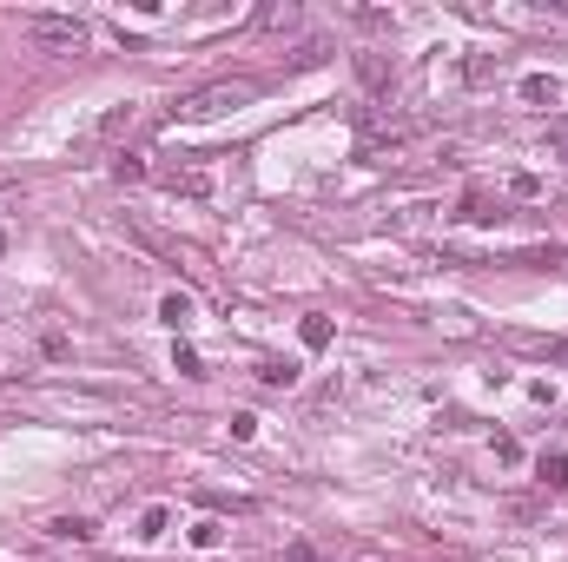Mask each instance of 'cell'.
Wrapping results in <instances>:
<instances>
[{"mask_svg": "<svg viewBox=\"0 0 568 562\" xmlns=\"http://www.w3.org/2000/svg\"><path fill=\"white\" fill-rule=\"evenodd\" d=\"M535 476H542V490H568V450H542Z\"/></svg>", "mask_w": 568, "mask_h": 562, "instance_id": "9c48e42d", "label": "cell"}, {"mask_svg": "<svg viewBox=\"0 0 568 562\" xmlns=\"http://www.w3.org/2000/svg\"><path fill=\"white\" fill-rule=\"evenodd\" d=\"M489 73H496L489 60H463V80H469V87H482V80H489Z\"/></svg>", "mask_w": 568, "mask_h": 562, "instance_id": "d6986e66", "label": "cell"}, {"mask_svg": "<svg viewBox=\"0 0 568 562\" xmlns=\"http://www.w3.org/2000/svg\"><path fill=\"white\" fill-rule=\"evenodd\" d=\"M258 384L291 390V384H298V364H291V357H265V364H258Z\"/></svg>", "mask_w": 568, "mask_h": 562, "instance_id": "7c38bea8", "label": "cell"}, {"mask_svg": "<svg viewBox=\"0 0 568 562\" xmlns=\"http://www.w3.org/2000/svg\"><path fill=\"white\" fill-rule=\"evenodd\" d=\"M47 536H53V543H93V523H87V516H53Z\"/></svg>", "mask_w": 568, "mask_h": 562, "instance_id": "30bf717a", "label": "cell"}, {"mask_svg": "<svg viewBox=\"0 0 568 562\" xmlns=\"http://www.w3.org/2000/svg\"><path fill=\"white\" fill-rule=\"evenodd\" d=\"M185 543H192V549H218V543H225V523H218V516H198V523L185 529Z\"/></svg>", "mask_w": 568, "mask_h": 562, "instance_id": "4fadbf2b", "label": "cell"}, {"mask_svg": "<svg viewBox=\"0 0 568 562\" xmlns=\"http://www.w3.org/2000/svg\"><path fill=\"white\" fill-rule=\"evenodd\" d=\"M304 14H298V0H265L258 14H251V27H258V34H291Z\"/></svg>", "mask_w": 568, "mask_h": 562, "instance_id": "8992f818", "label": "cell"}, {"mask_svg": "<svg viewBox=\"0 0 568 562\" xmlns=\"http://www.w3.org/2000/svg\"><path fill=\"white\" fill-rule=\"evenodd\" d=\"M165 192H173V199H212V192H218V173H212L205 159H185V165L165 173Z\"/></svg>", "mask_w": 568, "mask_h": 562, "instance_id": "277c9868", "label": "cell"}, {"mask_svg": "<svg viewBox=\"0 0 568 562\" xmlns=\"http://www.w3.org/2000/svg\"><path fill=\"white\" fill-rule=\"evenodd\" d=\"M20 34L34 40V47H47V53H87L93 27H87V20H73V14H26V20H20Z\"/></svg>", "mask_w": 568, "mask_h": 562, "instance_id": "3957f363", "label": "cell"}, {"mask_svg": "<svg viewBox=\"0 0 568 562\" xmlns=\"http://www.w3.org/2000/svg\"><path fill=\"white\" fill-rule=\"evenodd\" d=\"M173 364H179L185 377H205V371H198V351H192V345H179V351H173Z\"/></svg>", "mask_w": 568, "mask_h": 562, "instance_id": "e0dca14e", "label": "cell"}, {"mask_svg": "<svg viewBox=\"0 0 568 562\" xmlns=\"http://www.w3.org/2000/svg\"><path fill=\"white\" fill-rule=\"evenodd\" d=\"M126 232H132L139 245H146V251H159V259H179V245H173V239H165V232H159V225H146V218H139V212H126Z\"/></svg>", "mask_w": 568, "mask_h": 562, "instance_id": "52a82bcc", "label": "cell"}, {"mask_svg": "<svg viewBox=\"0 0 568 562\" xmlns=\"http://www.w3.org/2000/svg\"><path fill=\"white\" fill-rule=\"evenodd\" d=\"M165 523H173L165 510H146V516H139V543H159V536H165Z\"/></svg>", "mask_w": 568, "mask_h": 562, "instance_id": "2e32d148", "label": "cell"}, {"mask_svg": "<svg viewBox=\"0 0 568 562\" xmlns=\"http://www.w3.org/2000/svg\"><path fill=\"white\" fill-rule=\"evenodd\" d=\"M549 146H555V153L568 159V126H549Z\"/></svg>", "mask_w": 568, "mask_h": 562, "instance_id": "ffe728a7", "label": "cell"}, {"mask_svg": "<svg viewBox=\"0 0 568 562\" xmlns=\"http://www.w3.org/2000/svg\"><path fill=\"white\" fill-rule=\"evenodd\" d=\"M357 80H363L371 93H384V87H390V60H384V53H357Z\"/></svg>", "mask_w": 568, "mask_h": 562, "instance_id": "8fae6325", "label": "cell"}, {"mask_svg": "<svg viewBox=\"0 0 568 562\" xmlns=\"http://www.w3.org/2000/svg\"><path fill=\"white\" fill-rule=\"evenodd\" d=\"M192 312H198L192 292H165V298H159V318L173 324V331H185V324H192Z\"/></svg>", "mask_w": 568, "mask_h": 562, "instance_id": "ba28073f", "label": "cell"}, {"mask_svg": "<svg viewBox=\"0 0 568 562\" xmlns=\"http://www.w3.org/2000/svg\"><path fill=\"white\" fill-rule=\"evenodd\" d=\"M423 139V120H410V112H371V120H363V133H357V153L363 159H396V153H410Z\"/></svg>", "mask_w": 568, "mask_h": 562, "instance_id": "7a4b0ae2", "label": "cell"}, {"mask_svg": "<svg viewBox=\"0 0 568 562\" xmlns=\"http://www.w3.org/2000/svg\"><path fill=\"white\" fill-rule=\"evenodd\" d=\"M298 337H304L310 351H324V345H331V318H324V312H310V318L298 324Z\"/></svg>", "mask_w": 568, "mask_h": 562, "instance_id": "5bb4252c", "label": "cell"}, {"mask_svg": "<svg viewBox=\"0 0 568 562\" xmlns=\"http://www.w3.org/2000/svg\"><path fill=\"white\" fill-rule=\"evenodd\" d=\"M251 93H258L251 80H212V87H192V93H179L173 106H165V120H173V126H198V120H218L225 106H245Z\"/></svg>", "mask_w": 568, "mask_h": 562, "instance_id": "6da1fadb", "label": "cell"}, {"mask_svg": "<svg viewBox=\"0 0 568 562\" xmlns=\"http://www.w3.org/2000/svg\"><path fill=\"white\" fill-rule=\"evenodd\" d=\"M516 93H522L529 106H568V80H555V73H529Z\"/></svg>", "mask_w": 568, "mask_h": 562, "instance_id": "5b68a950", "label": "cell"}, {"mask_svg": "<svg viewBox=\"0 0 568 562\" xmlns=\"http://www.w3.org/2000/svg\"><path fill=\"white\" fill-rule=\"evenodd\" d=\"M112 179H120V186L146 179V159H139V153H112Z\"/></svg>", "mask_w": 568, "mask_h": 562, "instance_id": "9a60e30c", "label": "cell"}, {"mask_svg": "<svg viewBox=\"0 0 568 562\" xmlns=\"http://www.w3.org/2000/svg\"><path fill=\"white\" fill-rule=\"evenodd\" d=\"M509 192H516V199H535L542 186H535V173H516V179H509Z\"/></svg>", "mask_w": 568, "mask_h": 562, "instance_id": "ac0fdd59", "label": "cell"}]
</instances>
